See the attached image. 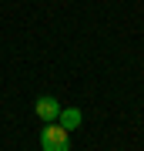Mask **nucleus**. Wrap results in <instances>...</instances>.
<instances>
[{
	"instance_id": "nucleus-1",
	"label": "nucleus",
	"mask_w": 144,
	"mask_h": 151,
	"mask_svg": "<svg viewBox=\"0 0 144 151\" xmlns=\"http://www.w3.org/2000/svg\"><path fill=\"white\" fill-rule=\"evenodd\" d=\"M40 148H44V151H70V131H64L57 121H54V124H44V131H40Z\"/></svg>"
},
{
	"instance_id": "nucleus-2",
	"label": "nucleus",
	"mask_w": 144,
	"mask_h": 151,
	"mask_svg": "<svg viewBox=\"0 0 144 151\" xmlns=\"http://www.w3.org/2000/svg\"><path fill=\"white\" fill-rule=\"evenodd\" d=\"M34 111H37V118H40L44 124H54V121H57V114H60V101H57V97H50V94H44V97H37Z\"/></svg>"
},
{
	"instance_id": "nucleus-3",
	"label": "nucleus",
	"mask_w": 144,
	"mask_h": 151,
	"mask_svg": "<svg viewBox=\"0 0 144 151\" xmlns=\"http://www.w3.org/2000/svg\"><path fill=\"white\" fill-rule=\"evenodd\" d=\"M80 121H84V114H80L77 108H60V114H57V124L64 131H74V128H80Z\"/></svg>"
}]
</instances>
